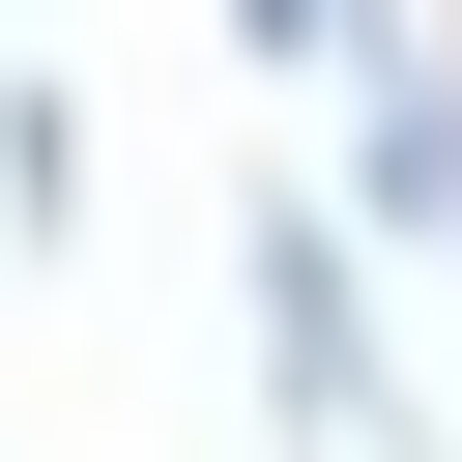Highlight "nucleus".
Here are the masks:
<instances>
[{
	"mask_svg": "<svg viewBox=\"0 0 462 462\" xmlns=\"http://www.w3.org/2000/svg\"><path fill=\"white\" fill-rule=\"evenodd\" d=\"M231 318H260V404L289 462H404V346H375V231L318 173H231Z\"/></svg>",
	"mask_w": 462,
	"mask_h": 462,
	"instance_id": "f257e3e1",
	"label": "nucleus"
},
{
	"mask_svg": "<svg viewBox=\"0 0 462 462\" xmlns=\"http://www.w3.org/2000/svg\"><path fill=\"white\" fill-rule=\"evenodd\" d=\"M318 87H346V231H375V260H433V231H462V58L346 0V58H318Z\"/></svg>",
	"mask_w": 462,
	"mask_h": 462,
	"instance_id": "f03ea898",
	"label": "nucleus"
},
{
	"mask_svg": "<svg viewBox=\"0 0 462 462\" xmlns=\"http://www.w3.org/2000/svg\"><path fill=\"white\" fill-rule=\"evenodd\" d=\"M0 231H29V260L87 231V87H58V58H0Z\"/></svg>",
	"mask_w": 462,
	"mask_h": 462,
	"instance_id": "7ed1b4c3",
	"label": "nucleus"
},
{
	"mask_svg": "<svg viewBox=\"0 0 462 462\" xmlns=\"http://www.w3.org/2000/svg\"><path fill=\"white\" fill-rule=\"evenodd\" d=\"M231 58H260V87H318V58H346V0H231Z\"/></svg>",
	"mask_w": 462,
	"mask_h": 462,
	"instance_id": "20e7f679",
	"label": "nucleus"
},
{
	"mask_svg": "<svg viewBox=\"0 0 462 462\" xmlns=\"http://www.w3.org/2000/svg\"><path fill=\"white\" fill-rule=\"evenodd\" d=\"M433 346H462V231H433Z\"/></svg>",
	"mask_w": 462,
	"mask_h": 462,
	"instance_id": "39448f33",
	"label": "nucleus"
}]
</instances>
